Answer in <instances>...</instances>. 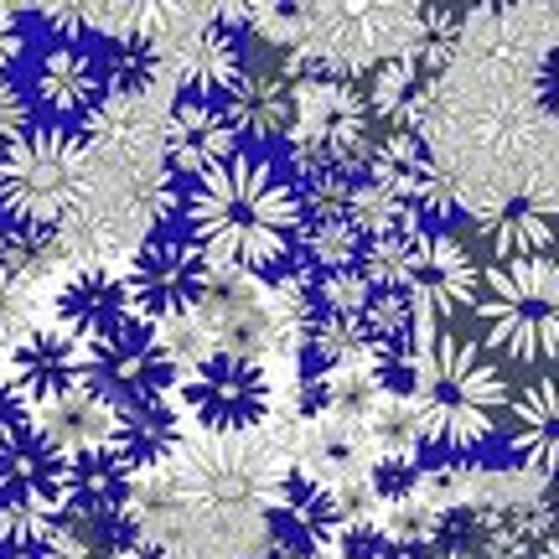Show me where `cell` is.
<instances>
[{
    "instance_id": "6da1fadb",
    "label": "cell",
    "mask_w": 559,
    "mask_h": 559,
    "mask_svg": "<svg viewBox=\"0 0 559 559\" xmlns=\"http://www.w3.org/2000/svg\"><path fill=\"white\" fill-rule=\"evenodd\" d=\"M306 228L296 177L264 151H239L181 192V234L228 275L270 280L296 260Z\"/></svg>"
},
{
    "instance_id": "7a4b0ae2",
    "label": "cell",
    "mask_w": 559,
    "mask_h": 559,
    "mask_svg": "<svg viewBox=\"0 0 559 559\" xmlns=\"http://www.w3.org/2000/svg\"><path fill=\"white\" fill-rule=\"evenodd\" d=\"M409 409L419 419L425 445L472 451L498 430V415L508 409V373L481 342L456 332H419Z\"/></svg>"
},
{
    "instance_id": "3957f363",
    "label": "cell",
    "mask_w": 559,
    "mask_h": 559,
    "mask_svg": "<svg viewBox=\"0 0 559 559\" xmlns=\"http://www.w3.org/2000/svg\"><path fill=\"white\" fill-rule=\"evenodd\" d=\"M275 445L264 436H181L166 461V487L177 502V519L202 534H239L243 523L264 513L275 487Z\"/></svg>"
},
{
    "instance_id": "277c9868",
    "label": "cell",
    "mask_w": 559,
    "mask_h": 559,
    "mask_svg": "<svg viewBox=\"0 0 559 559\" xmlns=\"http://www.w3.org/2000/svg\"><path fill=\"white\" fill-rule=\"evenodd\" d=\"M94 198V151L68 124H32L0 151V218L26 228H62Z\"/></svg>"
},
{
    "instance_id": "5b68a950",
    "label": "cell",
    "mask_w": 559,
    "mask_h": 559,
    "mask_svg": "<svg viewBox=\"0 0 559 559\" xmlns=\"http://www.w3.org/2000/svg\"><path fill=\"white\" fill-rule=\"evenodd\" d=\"M481 347L508 362H555L559 358V260L492 264L477 290Z\"/></svg>"
},
{
    "instance_id": "8992f818",
    "label": "cell",
    "mask_w": 559,
    "mask_h": 559,
    "mask_svg": "<svg viewBox=\"0 0 559 559\" xmlns=\"http://www.w3.org/2000/svg\"><path fill=\"white\" fill-rule=\"evenodd\" d=\"M177 400L202 436H260V425L275 415V383L264 362L207 353L177 379Z\"/></svg>"
},
{
    "instance_id": "52a82bcc",
    "label": "cell",
    "mask_w": 559,
    "mask_h": 559,
    "mask_svg": "<svg viewBox=\"0 0 559 559\" xmlns=\"http://www.w3.org/2000/svg\"><path fill=\"white\" fill-rule=\"evenodd\" d=\"M62 523V456L37 436H21L0 451V549H47Z\"/></svg>"
},
{
    "instance_id": "ba28073f",
    "label": "cell",
    "mask_w": 559,
    "mask_h": 559,
    "mask_svg": "<svg viewBox=\"0 0 559 559\" xmlns=\"http://www.w3.org/2000/svg\"><path fill=\"white\" fill-rule=\"evenodd\" d=\"M124 290H130V306H135L140 321L151 326H166V321L192 317L213 285V264L202 260L187 234H145V239L130 249L124 260Z\"/></svg>"
},
{
    "instance_id": "9c48e42d",
    "label": "cell",
    "mask_w": 559,
    "mask_h": 559,
    "mask_svg": "<svg viewBox=\"0 0 559 559\" xmlns=\"http://www.w3.org/2000/svg\"><path fill=\"white\" fill-rule=\"evenodd\" d=\"M181 368L171 362L166 342L151 321H124L120 332L88 342V389L104 394L115 404H145V400H166L177 389Z\"/></svg>"
},
{
    "instance_id": "30bf717a",
    "label": "cell",
    "mask_w": 559,
    "mask_h": 559,
    "mask_svg": "<svg viewBox=\"0 0 559 559\" xmlns=\"http://www.w3.org/2000/svg\"><path fill=\"white\" fill-rule=\"evenodd\" d=\"M160 62L177 79V94H202V99H223L249 68V47L243 32L213 11H181L177 26L160 37Z\"/></svg>"
},
{
    "instance_id": "8fae6325",
    "label": "cell",
    "mask_w": 559,
    "mask_h": 559,
    "mask_svg": "<svg viewBox=\"0 0 559 559\" xmlns=\"http://www.w3.org/2000/svg\"><path fill=\"white\" fill-rule=\"evenodd\" d=\"M160 171L171 187H192L198 177H207L213 166L239 156V135L228 124L223 99H202V94H177L160 115Z\"/></svg>"
},
{
    "instance_id": "7c38bea8",
    "label": "cell",
    "mask_w": 559,
    "mask_h": 559,
    "mask_svg": "<svg viewBox=\"0 0 559 559\" xmlns=\"http://www.w3.org/2000/svg\"><path fill=\"white\" fill-rule=\"evenodd\" d=\"M477 290H481V270L472 260V249L451 239L445 228H425L415 275L404 285V300L415 311L419 332H445V321L461 317L466 306H477Z\"/></svg>"
},
{
    "instance_id": "4fadbf2b",
    "label": "cell",
    "mask_w": 559,
    "mask_h": 559,
    "mask_svg": "<svg viewBox=\"0 0 559 559\" xmlns=\"http://www.w3.org/2000/svg\"><path fill=\"white\" fill-rule=\"evenodd\" d=\"M264 534L275 544V555H290V559H317L321 549H332L342 528V513H337V498L332 487L317 477V472H280L270 498H264Z\"/></svg>"
},
{
    "instance_id": "5bb4252c",
    "label": "cell",
    "mask_w": 559,
    "mask_h": 559,
    "mask_svg": "<svg viewBox=\"0 0 559 559\" xmlns=\"http://www.w3.org/2000/svg\"><path fill=\"white\" fill-rule=\"evenodd\" d=\"M21 94L32 104V115H47V124L83 120L94 104L104 99V62L88 47H68V41H47L32 62V73L21 83Z\"/></svg>"
},
{
    "instance_id": "9a60e30c",
    "label": "cell",
    "mask_w": 559,
    "mask_h": 559,
    "mask_svg": "<svg viewBox=\"0 0 559 559\" xmlns=\"http://www.w3.org/2000/svg\"><path fill=\"white\" fill-rule=\"evenodd\" d=\"M52 317H58L62 332H73V337L88 347V342L120 332L124 321H135V306H130L124 275L115 264L88 260L58 280V290H52Z\"/></svg>"
},
{
    "instance_id": "2e32d148",
    "label": "cell",
    "mask_w": 559,
    "mask_h": 559,
    "mask_svg": "<svg viewBox=\"0 0 559 559\" xmlns=\"http://www.w3.org/2000/svg\"><path fill=\"white\" fill-rule=\"evenodd\" d=\"M5 379L16 383V394L32 409L52 404L88 383V347L73 332H62L58 321H41L32 337L11 347V373Z\"/></svg>"
},
{
    "instance_id": "e0dca14e",
    "label": "cell",
    "mask_w": 559,
    "mask_h": 559,
    "mask_svg": "<svg viewBox=\"0 0 559 559\" xmlns=\"http://www.w3.org/2000/svg\"><path fill=\"white\" fill-rule=\"evenodd\" d=\"M79 135L88 151H104L115 166H145L160 160V109L151 94H104L79 120Z\"/></svg>"
},
{
    "instance_id": "ac0fdd59",
    "label": "cell",
    "mask_w": 559,
    "mask_h": 559,
    "mask_svg": "<svg viewBox=\"0 0 559 559\" xmlns=\"http://www.w3.org/2000/svg\"><path fill=\"white\" fill-rule=\"evenodd\" d=\"M223 109H228V124H234L239 140H260V145L290 140V130H296V83L285 79L280 62H249L243 79L223 94Z\"/></svg>"
},
{
    "instance_id": "d6986e66",
    "label": "cell",
    "mask_w": 559,
    "mask_h": 559,
    "mask_svg": "<svg viewBox=\"0 0 559 559\" xmlns=\"http://www.w3.org/2000/svg\"><path fill=\"white\" fill-rule=\"evenodd\" d=\"M181 436H187V419H181V409L166 394V400L120 404L115 425H109V451H115V461L130 477H151V472H160L171 461Z\"/></svg>"
},
{
    "instance_id": "ffe728a7",
    "label": "cell",
    "mask_w": 559,
    "mask_h": 559,
    "mask_svg": "<svg viewBox=\"0 0 559 559\" xmlns=\"http://www.w3.org/2000/svg\"><path fill=\"white\" fill-rule=\"evenodd\" d=\"M135 481L109 445L99 451H79V456H62V498L68 513L88 523H130V492Z\"/></svg>"
},
{
    "instance_id": "44dd1931",
    "label": "cell",
    "mask_w": 559,
    "mask_h": 559,
    "mask_svg": "<svg viewBox=\"0 0 559 559\" xmlns=\"http://www.w3.org/2000/svg\"><path fill=\"white\" fill-rule=\"evenodd\" d=\"M477 239L498 264L539 260L559 239V213L544 198H508L477 213Z\"/></svg>"
},
{
    "instance_id": "7402d4cb",
    "label": "cell",
    "mask_w": 559,
    "mask_h": 559,
    "mask_svg": "<svg viewBox=\"0 0 559 559\" xmlns=\"http://www.w3.org/2000/svg\"><path fill=\"white\" fill-rule=\"evenodd\" d=\"M109 425H115V404L104 400V394H94L88 383L32 409V436L47 451H58V456H79V451L109 445Z\"/></svg>"
},
{
    "instance_id": "603a6c76",
    "label": "cell",
    "mask_w": 559,
    "mask_h": 559,
    "mask_svg": "<svg viewBox=\"0 0 559 559\" xmlns=\"http://www.w3.org/2000/svg\"><path fill=\"white\" fill-rule=\"evenodd\" d=\"M508 445L513 456L539 472V477L559 481V379H534L519 400L508 404Z\"/></svg>"
},
{
    "instance_id": "cb8c5ba5",
    "label": "cell",
    "mask_w": 559,
    "mask_h": 559,
    "mask_svg": "<svg viewBox=\"0 0 559 559\" xmlns=\"http://www.w3.org/2000/svg\"><path fill=\"white\" fill-rule=\"evenodd\" d=\"M430 83H436V73H430L425 62L409 58V52H394V58H383L379 68H368L362 99H368V109H373L379 124H389V130H415L419 109L430 99Z\"/></svg>"
},
{
    "instance_id": "d4e9b609",
    "label": "cell",
    "mask_w": 559,
    "mask_h": 559,
    "mask_svg": "<svg viewBox=\"0 0 559 559\" xmlns=\"http://www.w3.org/2000/svg\"><path fill=\"white\" fill-rule=\"evenodd\" d=\"M73 260V249L62 239V228H26V223H5V260L0 275H11L16 285L37 290L52 275H62Z\"/></svg>"
},
{
    "instance_id": "484cf974",
    "label": "cell",
    "mask_w": 559,
    "mask_h": 559,
    "mask_svg": "<svg viewBox=\"0 0 559 559\" xmlns=\"http://www.w3.org/2000/svg\"><path fill=\"white\" fill-rule=\"evenodd\" d=\"M296 254L311 275H342V270H358L362 234L353 228V218H306Z\"/></svg>"
},
{
    "instance_id": "4316f807",
    "label": "cell",
    "mask_w": 559,
    "mask_h": 559,
    "mask_svg": "<svg viewBox=\"0 0 559 559\" xmlns=\"http://www.w3.org/2000/svg\"><path fill=\"white\" fill-rule=\"evenodd\" d=\"M419 239H425V228H400V234H383V239H362L358 275L368 280V290H404L409 275H415Z\"/></svg>"
},
{
    "instance_id": "83f0119b",
    "label": "cell",
    "mask_w": 559,
    "mask_h": 559,
    "mask_svg": "<svg viewBox=\"0 0 559 559\" xmlns=\"http://www.w3.org/2000/svg\"><path fill=\"white\" fill-rule=\"evenodd\" d=\"M104 62V94H151L166 79L160 47L151 37H120Z\"/></svg>"
},
{
    "instance_id": "f1b7e54d",
    "label": "cell",
    "mask_w": 559,
    "mask_h": 559,
    "mask_svg": "<svg viewBox=\"0 0 559 559\" xmlns=\"http://www.w3.org/2000/svg\"><path fill=\"white\" fill-rule=\"evenodd\" d=\"M358 326H362V353H368L373 342L419 337L415 311H409V300H404V290H373V296H368V306L358 311Z\"/></svg>"
},
{
    "instance_id": "f546056e",
    "label": "cell",
    "mask_w": 559,
    "mask_h": 559,
    "mask_svg": "<svg viewBox=\"0 0 559 559\" xmlns=\"http://www.w3.org/2000/svg\"><path fill=\"white\" fill-rule=\"evenodd\" d=\"M296 192H300V213L306 218H347L353 207V192H358V177L347 171H311V177H296Z\"/></svg>"
},
{
    "instance_id": "4dcf8cb0",
    "label": "cell",
    "mask_w": 559,
    "mask_h": 559,
    "mask_svg": "<svg viewBox=\"0 0 559 559\" xmlns=\"http://www.w3.org/2000/svg\"><path fill=\"white\" fill-rule=\"evenodd\" d=\"M368 487H373V498L379 508H404V502H415L425 492V466H419V451L415 456H379L373 461V472H368Z\"/></svg>"
},
{
    "instance_id": "1f68e13d",
    "label": "cell",
    "mask_w": 559,
    "mask_h": 559,
    "mask_svg": "<svg viewBox=\"0 0 559 559\" xmlns=\"http://www.w3.org/2000/svg\"><path fill=\"white\" fill-rule=\"evenodd\" d=\"M373 436H379V456H415L425 436H419V419L409 404H379V415L368 419Z\"/></svg>"
},
{
    "instance_id": "d6a6232c",
    "label": "cell",
    "mask_w": 559,
    "mask_h": 559,
    "mask_svg": "<svg viewBox=\"0 0 559 559\" xmlns=\"http://www.w3.org/2000/svg\"><path fill=\"white\" fill-rule=\"evenodd\" d=\"M37 326H41L37 321V296H32L26 285H16L11 275H0V347L26 342Z\"/></svg>"
},
{
    "instance_id": "836d02e7",
    "label": "cell",
    "mask_w": 559,
    "mask_h": 559,
    "mask_svg": "<svg viewBox=\"0 0 559 559\" xmlns=\"http://www.w3.org/2000/svg\"><path fill=\"white\" fill-rule=\"evenodd\" d=\"M26 41H32V16L16 5H0V79H11V68L26 58Z\"/></svg>"
},
{
    "instance_id": "e575fe53",
    "label": "cell",
    "mask_w": 559,
    "mask_h": 559,
    "mask_svg": "<svg viewBox=\"0 0 559 559\" xmlns=\"http://www.w3.org/2000/svg\"><path fill=\"white\" fill-rule=\"evenodd\" d=\"M32 130V104L11 79H0V151H11Z\"/></svg>"
},
{
    "instance_id": "d590c367",
    "label": "cell",
    "mask_w": 559,
    "mask_h": 559,
    "mask_svg": "<svg viewBox=\"0 0 559 559\" xmlns=\"http://www.w3.org/2000/svg\"><path fill=\"white\" fill-rule=\"evenodd\" d=\"M21 436H32V404L16 394V383L0 373V451L16 445Z\"/></svg>"
},
{
    "instance_id": "8d00e7d4",
    "label": "cell",
    "mask_w": 559,
    "mask_h": 559,
    "mask_svg": "<svg viewBox=\"0 0 559 559\" xmlns=\"http://www.w3.org/2000/svg\"><path fill=\"white\" fill-rule=\"evenodd\" d=\"M534 88H539L544 109H549V115H559V47H549V58L539 62V79H534Z\"/></svg>"
},
{
    "instance_id": "74e56055",
    "label": "cell",
    "mask_w": 559,
    "mask_h": 559,
    "mask_svg": "<svg viewBox=\"0 0 559 559\" xmlns=\"http://www.w3.org/2000/svg\"><path fill=\"white\" fill-rule=\"evenodd\" d=\"M425 559H481L472 544H461V539H440L436 549H425Z\"/></svg>"
},
{
    "instance_id": "f35d334b",
    "label": "cell",
    "mask_w": 559,
    "mask_h": 559,
    "mask_svg": "<svg viewBox=\"0 0 559 559\" xmlns=\"http://www.w3.org/2000/svg\"><path fill=\"white\" fill-rule=\"evenodd\" d=\"M0 559H52V549H0Z\"/></svg>"
},
{
    "instance_id": "ab89813d",
    "label": "cell",
    "mask_w": 559,
    "mask_h": 559,
    "mask_svg": "<svg viewBox=\"0 0 559 559\" xmlns=\"http://www.w3.org/2000/svg\"><path fill=\"white\" fill-rule=\"evenodd\" d=\"M0 260H5V223H0Z\"/></svg>"
}]
</instances>
